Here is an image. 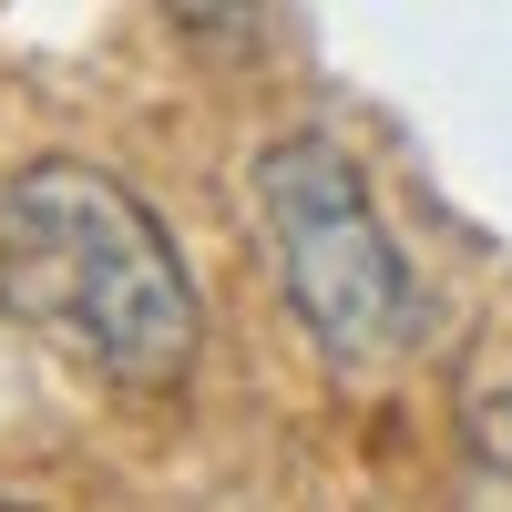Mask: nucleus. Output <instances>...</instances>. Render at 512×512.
<instances>
[{
    "label": "nucleus",
    "mask_w": 512,
    "mask_h": 512,
    "mask_svg": "<svg viewBox=\"0 0 512 512\" xmlns=\"http://www.w3.org/2000/svg\"><path fill=\"white\" fill-rule=\"evenodd\" d=\"M0 308L113 390H175L205 338L195 277L154 205L123 175L62 154L0 185Z\"/></svg>",
    "instance_id": "nucleus-1"
},
{
    "label": "nucleus",
    "mask_w": 512,
    "mask_h": 512,
    "mask_svg": "<svg viewBox=\"0 0 512 512\" xmlns=\"http://www.w3.org/2000/svg\"><path fill=\"white\" fill-rule=\"evenodd\" d=\"M246 185H256V226L277 246V287H287L297 328H308L328 359H349V369L410 349L420 297H410L400 236L379 226V195H369L359 164L328 134H287V144L256 154Z\"/></svg>",
    "instance_id": "nucleus-2"
},
{
    "label": "nucleus",
    "mask_w": 512,
    "mask_h": 512,
    "mask_svg": "<svg viewBox=\"0 0 512 512\" xmlns=\"http://www.w3.org/2000/svg\"><path fill=\"white\" fill-rule=\"evenodd\" d=\"M461 441H472V461H482L492 482H512V359L461 400Z\"/></svg>",
    "instance_id": "nucleus-3"
},
{
    "label": "nucleus",
    "mask_w": 512,
    "mask_h": 512,
    "mask_svg": "<svg viewBox=\"0 0 512 512\" xmlns=\"http://www.w3.org/2000/svg\"><path fill=\"white\" fill-rule=\"evenodd\" d=\"M164 21H175V31H195L205 52H236V41L256 31V0H164Z\"/></svg>",
    "instance_id": "nucleus-4"
}]
</instances>
